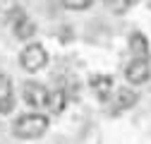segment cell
I'll return each instance as SVG.
<instances>
[{
  "instance_id": "cell-1",
  "label": "cell",
  "mask_w": 151,
  "mask_h": 144,
  "mask_svg": "<svg viewBox=\"0 0 151 144\" xmlns=\"http://www.w3.org/2000/svg\"><path fill=\"white\" fill-rule=\"evenodd\" d=\"M46 130H48V118L41 113H27L22 118H17L12 125L14 137L19 139H39Z\"/></svg>"
},
{
  "instance_id": "cell-2",
  "label": "cell",
  "mask_w": 151,
  "mask_h": 144,
  "mask_svg": "<svg viewBox=\"0 0 151 144\" xmlns=\"http://www.w3.org/2000/svg\"><path fill=\"white\" fill-rule=\"evenodd\" d=\"M46 63H48V53L41 43H29L19 55V65L27 72H39V70L46 67Z\"/></svg>"
},
{
  "instance_id": "cell-3",
  "label": "cell",
  "mask_w": 151,
  "mask_h": 144,
  "mask_svg": "<svg viewBox=\"0 0 151 144\" xmlns=\"http://www.w3.org/2000/svg\"><path fill=\"white\" fill-rule=\"evenodd\" d=\"M125 77H127V82L129 84H134V86H139V84H144V82H149V77H151V65H149V58H134L127 67H125Z\"/></svg>"
},
{
  "instance_id": "cell-4",
  "label": "cell",
  "mask_w": 151,
  "mask_h": 144,
  "mask_svg": "<svg viewBox=\"0 0 151 144\" xmlns=\"http://www.w3.org/2000/svg\"><path fill=\"white\" fill-rule=\"evenodd\" d=\"M22 94H24V101L31 108H46V103H48V89L39 82H27Z\"/></svg>"
},
{
  "instance_id": "cell-5",
  "label": "cell",
  "mask_w": 151,
  "mask_h": 144,
  "mask_svg": "<svg viewBox=\"0 0 151 144\" xmlns=\"http://www.w3.org/2000/svg\"><path fill=\"white\" fill-rule=\"evenodd\" d=\"M91 89L101 101H108L110 94H115V84H113V77L108 75H93L91 77Z\"/></svg>"
},
{
  "instance_id": "cell-6",
  "label": "cell",
  "mask_w": 151,
  "mask_h": 144,
  "mask_svg": "<svg viewBox=\"0 0 151 144\" xmlns=\"http://www.w3.org/2000/svg\"><path fill=\"white\" fill-rule=\"evenodd\" d=\"M14 108V91H12V79L7 75H0V113H10Z\"/></svg>"
},
{
  "instance_id": "cell-7",
  "label": "cell",
  "mask_w": 151,
  "mask_h": 144,
  "mask_svg": "<svg viewBox=\"0 0 151 144\" xmlns=\"http://www.w3.org/2000/svg\"><path fill=\"white\" fill-rule=\"evenodd\" d=\"M12 27H14V36H17V39H29V36L36 31L34 22L29 19L27 14H22V10H14V19H12Z\"/></svg>"
},
{
  "instance_id": "cell-8",
  "label": "cell",
  "mask_w": 151,
  "mask_h": 144,
  "mask_svg": "<svg viewBox=\"0 0 151 144\" xmlns=\"http://www.w3.org/2000/svg\"><path fill=\"white\" fill-rule=\"evenodd\" d=\"M137 103V94L132 89H115V96H113V111H127Z\"/></svg>"
},
{
  "instance_id": "cell-9",
  "label": "cell",
  "mask_w": 151,
  "mask_h": 144,
  "mask_svg": "<svg viewBox=\"0 0 151 144\" xmlns=\"http://www.w3.org/2000/svg\"><path fill=\"white\" fill-rule=\"evenodd\" d=\"M65 103H67V94L63 91V89H53V91H48V103H46V108L50 113H63L65 111Z\"/></svg>"
},
{
  "instance_id": "cell-10",
  "label": "cell",
  "mask_w": 151,
  "mask_h": 144,
  "mask_svg": "<svg viewBox=\"0 0 151 144\" xmlns=\"http://www.w3.org/2000/svg\"><path fill=\"white\" fill-rule=\"evenodd\" d=\"M129 48H132V53H134L137 58H149V43H146L142 31H134L129 36Z\"/></svg>"
},
{
  "instance_id": "cell-11",
  "label": "cell",
  "mask_w": 151,
  "mask_h": 144,
  "mask_svg": "<svg viewBox=\"0 0 151 144\" xmlns=\"http://www.w3.org/2000/svg\"><path fill=\"white\" fill-rule=\"evenodd\" d=\"M106 5L115 12V14H125V12L129 10V5H132V0H106Z\"/></svg>"
},
{
  "instance_id": "cell-12",
  "label": "cell",
  "mask_w": 151,
  "mask_h": 144,
  "mask_svg": "<svg viewBox=\"0 0 151 144\" xmlns=\"http://www.w3.org/2000/svg\"><path fill=\"white\" fill-rule=\"evenodd\" d=\"M67 10H86L93 0H63Z\"/></svg>"
}]
</instances>
